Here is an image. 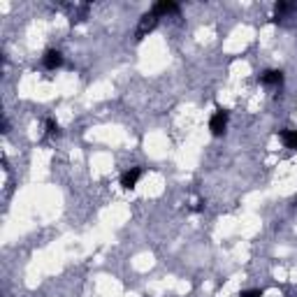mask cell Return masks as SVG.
I'll return each mask as SVG.
<instances>
[{
    "instance_id": "cell-1",
    "label": "cell",
    "mask_w": 297,
    "mask_h": 297,
    "mask_svg": "<svg viewBox=\"0 0 297 297\" xmlns=\"http://www.w3.org/2000/svg\"><path fill=\"white\" fill-rule=\"evenodd\" d=\"M225 128H228V112H225V109H216L214 116H211V121H209L211 135L221 137L223 133H225Z\"/></svg>"
},
{
    "instance_id": "cell-2",
    "label": "cell",
    "mask_w": 297,
    "mask_h": 297,
    "mask_svg": "<svg viewBox=\"0 0 297 297\" xmlns=\"http://www.w3.org/2000/svg\"><path fill=\"white\" fill-rule=\"evenodd\" d=\"M158 26V16H155L153 12H148V14H144L142 19H140V26H137V40H144V37H147L148 33H151V30H153V28Z\"/></svg>"
},
{
    "instance_id": "cell-3",
    "label": "cell",
    "mask_w": 297,
    "mask_h": 297,
    "mask_svg": "<svg viewBox=\"0 0 297 297\" xmlns=\"http://www.w3.org/2000/svg\"><path fill=\"white\" fill-rule=\"evenodd\" d=\"M42 65L47 70H56L63 65V54L58 51V49H47L44 51V56H42Z\"/></svg>"
},
{
    "instance_id": "cell-4",
    "label": "cell",
    "mask_w": 297,
    "mask_h": 297,
    "mask_svg": "<svg viewBox=\"0 0 297 297\" xmlns=\"http://www.w3.org/2000/svg\"><path fill=\"white\" fill-rule=\"evenodd\" d=\"M140 176H142V167H130L128 172H123L121 176V186L126 190H133L137 186V181H140Z\"/></svg>"
},
{
    "instance_id": "cell-5",
    "label": "cell",
    "mask_w": 297,
    "mask_h": 297,
    "mask_svg": "<svg viewBox=\"0 0 297 297\" xmlns=\"http://www.w3.org/2000/svg\"><path fill=\"white\" fill-rule=\"evenodd\" d=\"M151 12H153L155 16H162V14H176L179 12V5L172 2V0H162V2H155Z\"/></svg>"
},
{
    "instance_id": "cell-6",
    "label": "cell",
    "mask_w": 297,
    "mask_h": 297,
    "mask_svg": "<svg viewBox=\"0 0 297 297\" xmlns=\"http://www.w3.org/2000/svg\"><path fill=\"white\" fill-rule=\"evenodd\" d=\"M260 81H263L265 86H279L284 81V72L281 70H267V72L260 74Z\"/></svg>"
},
{
    "instance_id": "cell-7",
    "label": "cell",
    "mask_w": 297,
    "mask_h": 297,
    "mask_svg": "<svg viewBox=\"0 0 297 297\" xmlns=\"http://www.w3.org/2000/svg\"><path fill=\"white\" fill-rule=\"evenodd\" d=\"M86 14H88V5H74L70 7V21L72 23H79V21L86 19Z\"/></svg>"
},
{
    "instance_id": "cell-8",
    "label": "cell",
    "mask_w": 297,
    "mask_h": 297,
    "mask_svg": "<svg viewBox=\"0 0 297 297\" xmlns=\"http://www.w3.org/2000/svg\"><path fill=\"white\" fill-rule=\"evenodd\" d=\"M281 140L288 148H297V130H281Z\"/></svg>"
},
{
    "instance_id": "cell-9",
    "label": "cell",
    "mask_w": 297,
    "mask_h": 297,
    "mask_svg": "<svg viewBox=\"0 0 297 297\" xmlns=\"http://www.w3.org/2000/svg\"><path fill=\"white\" fill-rule=\"evenodd\" d=\"M47 135H58V123H56L54 119L47 121Z\"/></svg>"
},
{
    "instance_id": "cell-10",
    "label": "cell",
    "mask_w": 297,
    "mask_h": 297,
    "mask_svg": "<svg viewBox=\"0 0 297 297\" xmlns=\"http://www.w3.org/2000/svg\"><path fill=\"white\" fill-rule=\"evenodd\" d=\"M239 297H263V291H244Z\"/></svg>"
}]
</instances>
